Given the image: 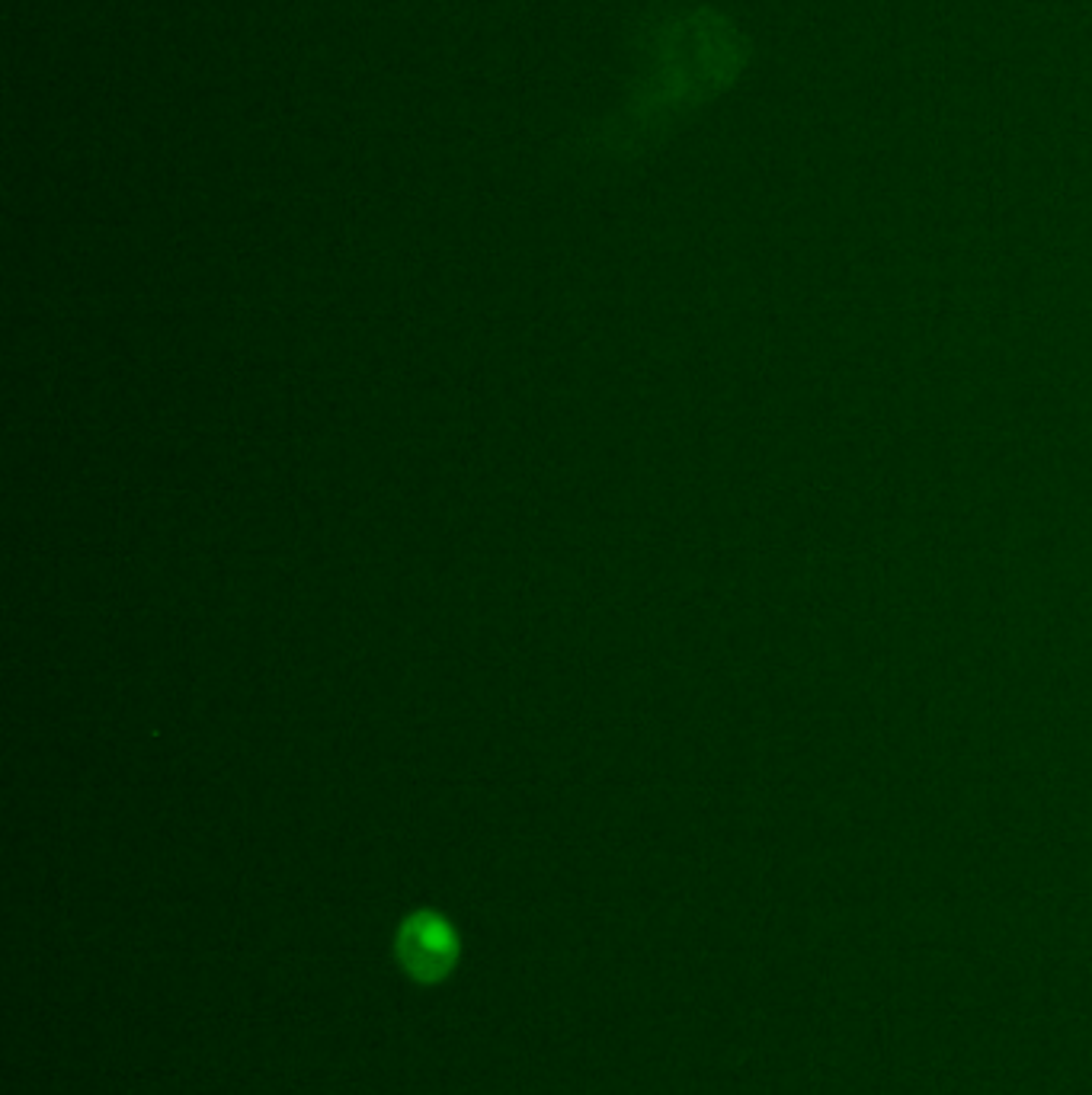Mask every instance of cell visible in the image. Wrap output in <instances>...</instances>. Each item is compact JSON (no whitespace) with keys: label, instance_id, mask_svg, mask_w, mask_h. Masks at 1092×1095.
Listing matches in <instances>:
<instances>
[{"label":"cell","instance_id":"1","mask_svg":"<svg viewBox=\"0 0 1092 1095\" xmlns=\"http://www.w3.org/2000/svg\"><path fill=\"white\" fill-rule=\"evenodd\" d=\"M638 58L635 84L619 109L577 135V154L587 164H625L641 158L669 129L721 90L734 48L727 29L685 0H654L632 39Z\"/></svg>","mask_w":1092,"mask_h":1095},{"label":"cell","instance_id":"2","mask_svg":"<svg viewBox=\"0 0 1092 1095\" xmlns=\"http://www.w3.org/2000/svg\"><path fill=\"white\" fill-rule=\"evenodd\" d=\"M398 955L408 974L417 980H439L448 974L458 955L452 926L437 913H414L398 932Z\"/></svg>","mask_w":1092,"mask_h":1095}]
</instances>
